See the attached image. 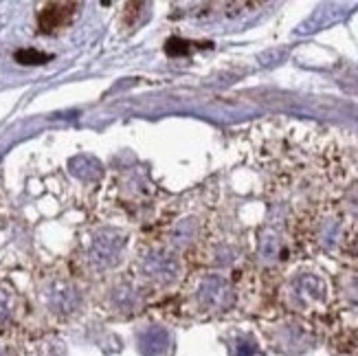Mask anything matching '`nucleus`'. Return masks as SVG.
Here are the masks:
<instances>
[{"label": "nucleus", "instance_id": "nucleus-2", "mask_svg": "<svg viewBox=\"0 0 358 356\" xmlns=\"http://www.w3.org/2000/svg\"><path fill=\"white\" fill-rule=\"evenodd\" d=\"M15 59L20 62V64H42V62H49L51 55H44V53H38L34 49H29V51H18L15 53Z\"/></svg>", "mask_w": 358, "mask_h": 356}, {"label": "nucleus", "instance_id": "nucleus-1", "mask_svg": "<svg viewBox=\"0 0 358 356\" xmlns=\"http://www.w3.org/2000/svg\"><path fill=\"white\" fill-rule=\"evenodd\" d=\"M77 5L75 3H49L38 13V27L44 34H53L71 24Z\"/></svg>", "mask_w": 358, "mask_h": 356}]
</instances>
